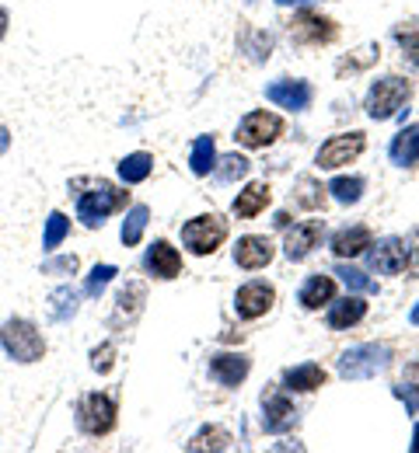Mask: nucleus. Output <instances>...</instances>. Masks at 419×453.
Masks as SVG:
<instances>
[{
    "label": "nucleus",
    "instance_id": "f704fd0d",
    "mask_svg": "<svg viewBox=\"0 0 419 453\" xmlns=\"http://www.w3.org/2000/svg\"><path fill=\"white\" fill-rule=\"evenodd\" d=\"M116 276H120V269H116V265H95V269H91V276L84 280V293H88L91 300H98V296L105 293V286L113 283Z\"/></svg>",
    "mask_w": 419,
    "mask_h": 453
},
{
    "label": "nucleus",
    "instance_id": "f3484780",
    "mask_svg": "<svg viewBox=\"0 0 419 453\" xmlns=\"http://www.w3.org/2000/svg\"><path fill=\"white\" fill-rule=\"evenodd\" d=\"M144 269L154 276V280H175L182 273V255L179 248H172L168 241H154L144 255Z\"/></svg>",
    "mask_w": 419,
    "mask_h": 453
},
{
    "label": "nucleus",
    "instance_id": "7c9ffc66",
    "mask_svg": "<svg viewBox=\"0 0 419 453\" xmlns=\"http://www.w3.org/2000/svg\"><path fill=\"white\" fill-rule=\"evenodd\" d=\"M147 220H151V210H147V206H133V210L126 213V220H122V244H126V248H136V244H140V237H144V230H147Z\"/></svg>",
    "mask_w": 419,
    "mask_h": 453
},
{
    "label": "nucleus",
    "instance_id": "a878e982",
    "mask_svg": "<svg viewBox=\"0 0 419 453\" xmlns=\"http://www.w3.org/2000/svg\"><path fill=\"white\" fill-rule=\"evenodd\" d=\"M325 185L314 178V174H300L294 181V203L300 210H325Z\"/></svg>",
    "mask_w": 419,
    "mask_h": 453
},
{
    "label": "nucleus",
    "instance_id": "7ed1b4c3",
    "mask_svg": "<svg viewBox=\"0 0 419 453\" xmlns=\"http://www.w3.org/2000/svg\"><path fill=\"white\" fill-rule=\"evenodd\" d=\"M392 363V349L384 342H363V345H353L339 356V377L343 380H370L377 373H384Z\"/></svg>",
    "mask_w": 419,
    "mask_h": 453
},
{
    "label": "nucleus",
    "instance_id": "473e14b6",
    "mask_svg": "<svg viewBox=\"0 0 419 453\" xmlns=\"http://www.w3.org/2000/svg\"><path fill=\"white\" fill-rule=\"evenodd\" d=\"M217 181H241V178H248V171H252V161L248 157H241V154H228V157H221L217 165Z\"/></svg>",
    "mask_w": 419,
    "mask_h": 453
},
{
    "label": "nucleus",
    "instance_id": "39448f33",
    "mask_svg": "<svg viewBox=\"0 0 419 453\" xmlns=\"http://www.w3.org/2000/svg\"><path fill=\"white\" fill-rule=\"evenodd\" d=\"M0 345L14 363H39L46 356V339L28 318H11L0 328Z\"/></svg>",
    "mask_w": 419,
    "mask_h": 453
},
{
    "label": "nucleus",
    "instance_id": "c756f323",
    "mask_svg": "<svg viewBox=\"0 0 419 453\" xmlns=\"http://www.w3.org/2000/svg\"><path fill=\"white\" fill-rule=\"evenodd\" d=\"M77 300H81V293L74 286H57L50 293V318L53 321H70L77 314Z\"/></svg>",
    "mask_w": 419,
    "mask_h": 453
},
{
    "label": "nucleus",
    "instance_id": "c03bdc74",
    "mask_svg": "<svg viewBox=\"0 0 419 453\" xmlns=\"http://www.w3.org/2000/svg\"><path fill=\"white\" fill-rule=\"evenodd\" d=\"M413 255H416V262L409 258V273H413V276H416V280H419V248H413Z\"/></svg>",
    "mask_w": 419,
    "mask_h": 453
},
{
    "label": "nucleus",
    "instance_id": "a211bd4d",
    "mask_svg": "<svg viewBox=\"0 0 419 453\" xmlns=\"http://www.w3.org/2000/svg\"><path fill=\"white\" fill-rule=\"evenodd\" d=\"M370 244H374V234H370L367 224L343 226V230L332 234V251H336V258H357Z\"/></svg>",
    "mask_w": 419,
    "mask_h": 453
},
{
    "label": "nucleus",
    "instance_id": "f257e3e1",
    "mask_svg": "<svg viewBox=\"0 0 419 453\" xmlns=\"http://www.w3.org/2000/svg\"><path fill=\"white\" fill-rule=\"evenodd\" d=\"M126 203H129L126 188L113 185V181H98L77 196V220L84 226H102L113 213L126 210Z\"/></svg>",
    "mask_w": 419,
    "mask_h": 453
},
{
    "label": "nucleus",
    "instance_id": "1a4fd4ad",
    "mask_svg": "<svg viewBox=\"0 0 419 453\" xmlns=\"http://www.w3.org/2000/svg\"><path fill=\"white\" fill-rule=\"evenodd\" d=\"M291 39L298 46H332L339 39V25L318 11H298L291 21Z\"/></svg>",
    "mask_w": 419,
    "mask_h": 453
},
{
    "label": "nucleus",
    "instance_id": "dca6fc26",
    "mask_svg": "<svg viewBox=\"0 0 419 453\" xmlns=\"http://www.w3.org/2000/svg\"><path fill=\"white\" fill-rule=\"evenodd\" d=\"M322 237H325V220H304V224H294L291 230H287V244H283V251H287L291 262H304V258L322 244Z\"/></svg>",
    "mask_w": 419,
    "mask_h": 453
},
{
    "label": "nucleus",
    "instance_id": "0eeeda50",
    "mask_svg": "<svg viewBox=\"0 0 419 453\" xmlns=\"http://www.w3.org/2000/svg\"><path fill=\"white\" fill-rule=\"evenodd\" d=\"M280 136H283V119L276 112H266V109L248 112L238 122V129H235V140H238L241 147H248V150H266Z\"/></svg>",
    "mask_w": 419,
    "mask_h": 453
},
{
    "label": "nucleus",
    "instance_id": "6ab92c4d",
    "mask_svg": "<svg viewBox=\"0 0 419 453\" xmlns=\"http://www.w3.org/2000/svg\"><path fill=\"white\" fill-rule=\"evenodd\" d=\"M273 203V192L266 181H248L235 199V217L238 220H255L259 213H266V206Z\"/></svg>",
    "mask_w": 419,
    "mask_h": 453
},
{
    "label": "nucleus",
    "instance_id": "72a5a7b5",
    "mask_svg": "<svg viewBox=\"0 0 419 453\" xmlns=\"http://www.w3.org/2000/svg\"><path fill=\"white\" fill-rule=\"evenodd\" d=\"M66 234H70V220L63 217L60 210H57V213H50V220H46V234H43V251H57Z\"/></svg>",
    "mask_w": 419,
    "mask_h": 453
},
{
    "label": "nucleus",
    "instance_id": "f8f14e48",
    "mask_svg": "<svg viewBox=\"0 0 419 453\" xmlns=\"http://www.w3.org/2000/svg\"><path fill=\"white\" fill-rule=\"evenodd\" d=\"M273 303H276V289L269 283H262V280H252V283H244L235 293V311H238V318H244V321L266 318L273 311Z\"/></svg>",
    "mask_w": 419,
    "mask_h": 453
},
{
    "label": "nucleus",
    "instance_id": "cd10ccee",
    "mask_svg": "<svg viewBox=\"0 0 419 453\" xmlns=\"http://www.w3.org/2000/svg\"><path fill=\"white\" fill-rule=\"evenodd\" d=\"M151 171H154V157H151L147 150H136V154H129V157H122L120 161V178L126 181V185H140V181H147Z\"/></svg>",
    "mask_w": 419,
    "mask_h": 453
},
{
    "label": "nucleus",
    "instance_id": "20e7f679",
    "mask_svg": "<svg viewBox=\"0 0 419 453\" xmlns=\"http://www.w3.org/2000/svg\"><path fill=\"white\" fill-rule=\"evenodd\" d=\"M116 422H120V404H116L113 395L91 391V395H84L77 401V429L84 436H91V440L109 436L116 429Z\"/></svg>",
    "mask_w": 419,
    "mask_h": 453
},
{
    "label": "nucleus",
    "instance_id": "4c0bfd02",
    "mask_svg": "<svg viewBox=\"0 0 419 453\" xmlns=\"http://www.w3.org/2000/svg\"><path fill=\"white\" fill-rule=\"evenodd\" d=\"M77 269H81L77 255H63V258H50V262H43V276H74Z\"/></svg>",
    "mask_w": 419,
    "mask_h": 453
},
{
    "label": "nucleus",
    "instance_id": "58836bf2",
    "mask_svg": "<svg viewBox=\"0 0 419 453\" xmlns=\"http://www.w3.org/2000/svg\"><path fill=\"white\" fill-rule=\"evenodd\" d=\"M113 366H116V345L105 342V345H98V349L91 352V370H95V373H109Z\"/></svg>",
    "mask_w": 419,
    "mask_h": 453
},
{
    "label": "nucleus",
    "instance_id": "79ce46f5",
    "mask_svg": "<svg viewBox=\"0 0 419 453\" xmlns=\"http://www.w3.org/2000/svg\"><path fill=\"white\" fill-rule=\"evenodd\" d=\"M7 147H11V133H7V126L0 122V157L7 154Z\"/></svg>",
    "mask_w": 419,
    "mask_h": 453
},
{
    "label": "nucleus",
    "instance_id": "9b49d317",
    "mask_svg": "<svg viewBox=\"0 0 419 453\" xmlns=\"http://www.w3.org/2000/svg\"><path fill=\"white\" fill-rule=\"evenodd\" d=\"M409 241L406 237H381L377 244L367 248V265L381 276H399L409 265Z\"/></svg>",
    "mask_w": 419,
    "mask_h": 453
},
{
    "label": "nucleus",
    "instance_id": "2eb2a0df",
    "mask_svg": "<svg viewBox=\"0 0 419 453\" xmlns=\"http://www.w3.org/2000/svg\"><path fill=\"white\" fill-rule=\"evenodd\" d=\"M252 373V359L244 352H213L210 356V377L221 388H238L244 377Z\"/></svg>",
    "mask_w": 419,
    "mask_h": 453
},
{
    "label": "nucleus",
    "instance_id": "ea45409f",
    "mask_svg": "<svg viewBox=\"0 0 419 453\" xmlns=\"http://www.w3.org/2000/svg\"><path fill=\"white\" fill-rule=\"evenodd\" d=\"M395 397H402L406 408H409L413 415H419V384L416 380H402V384L395 388Z\"/></svg>",
    "mask_w": 419,
    "mask_h": 453
},
{
    "label": "nucleus",
    "instance_id": "e433bc0d",
    "mask_svg": "<svg viewBox=\"0 0 419 453\" xmlns=\"http://www.w3.org/2000/svg\"><path fill=\"white\" fill-rule=\"evenodd\" d=\"M395 42L402 46L406 59L419 70V28H395Z\"/></svg>",
    "mask_w": 419,
    "mask_h": 453
},
{
    "label": "nucleus",
    "instance_id": "412c9836",
    "mask_svg": "<svg viewBox=\"0 0 419 453\" xmlns=\"http://www.w3.org/2000/svg\"><path fill=\"white\" fill-rule=\"evenodd\" d=\"M144 300H147V286L136 283V280H129V283L120 289V296H116V314H113V328H120L122 321L126 325H133L136 321V314L144 311Z\"/></svg>",
    "mask_w": 419,
    "mask_h": 453
},
{
    "label": "nucleus",
    "instance_id": "c9c22d12",
    "mask_svg": "<svg viewBox=\"0 0 419 453\" xmlns=\"http://www.w3.org/2000/svg\"><path fill=\"white\" fill-rule=\"evenodd\" d=\"M343 283L350 286V289H357V293H377V283L367 276V273H360V269H353V265H336L332 269Z\"/></svg>",
    "mask_w": 419,
    "mask_h": 453
},
{
    "label": "nucleus",
    "instance_id": "de8ad7c7",
    "mask_svg": "<svg viewBox=\"0 0 419 453\" xmlns=\"http://www.w3.org/2000/svg\"><path fill=\"white\" fill-rule=\"evenodd\" d=\"M409 321H413V325H416V328H419V303H416V307H413V314H409Z\"/></svg>",
    "mask_w": 419,
    "mask_h": 453
},
{
    "label": "nucleus",
    "instance_id": "5701e85b",
    "mask_svg": "<svg viewBox=\"0 0 419 453\" xmlns=\"http://www.w3.org/2000/svg\"><path fill=\"white\" fill-rule=\"evenodd\" d=\"M300 307L304 311H322V303H332L336 300V280L332 276H307L300 286Z\"/></svg>",
    "mask_w": 419,
    "mask_h": 453
},
{
    "label": "nucleus",
    "instance_id": "6e6552de",
    "mask_svg": "<svg viewBox=\"0 0 419 453\" xmlns=\"http://www.w3.org/2000/svg\"><path fill=\"white\" fill-rule=\"evenodd\" d=\"M367 150V136L360 129H350V133H339V136H329L318 154H314V165L322 171H336L343 165H353L360 154Z\"/></svg>",
    "mask_w": 419,
    "mask_h": 453
},
{
    "label": "nucleus",
    "instance_id": "a18cd8bd",
    "mask_svg": "<svg viewBox=\"0 0 419 453\" xmlns=\"http://www.w3.org/2000/svg\"><path fill=\"white\" fill-rule=\"evenodd\" d=\"M280 7H294V4H311V0H276Z\"/></svg>",
    "mask_w": 419,
    "mask_h": 453
},
{
    "label": "nucleus",
    "instance_id": "c85d7f7f",
    "mask_svg": "<svg viewBox=\"0 0 419 453\" xmlns=\"http://www.w3.org/2000/svg\"><path fill=\"white\" fill-rule=\"evenodd\" d=\"M363 178L360 174H339V178H332L329 181V196L336 199V203H343V206H357L360 196H363Z\"/></svg>",
    "mask_w": 419,
    "mask_h": 453
},
{
    "label": "nucleus",
    "instance_id": "aec40b11",
    "mask_svg": "<svg viewBox=\"0 0 419 453\" xmlns=\"http://www.w3.org/2000/svg\"><path fill=\"white\" fill-rule=\"evenodd\" d=\"M325 384H329V373L318 363H300V366L283 370V388L294 391V395H311V391H318Z\"/></svg>",
    "mask_w": 419,
    "mask_h": 453
},
{
    "label": "nucleus",
    "instance_id": "393cba45",
    "mask_svg": "<svg viewBox=\"0 0 419 453\" xmlns=\"http://www.w3.org/2000/svg\"><path fill=\"white\" fill-rule=\"evenodd\" d=\"M235 447V436L224 429V426H203L189 443L185 450L189 453H203V450H231Z\"/></svg>",
    "mask_w": 419,
    "mask_h": 453
},
{
    "label": "nucleus",
    "instance_id": "bb28decb",
    "mask_svg": "<svg viewBox=\"0 0 419 453\" xmlns=\"http://www.w3.org/2000/svg\"><path fill=\"white\" fill-rule=\"evenodd\" d=\"M217 165V143H213V136H196V143H192V154H189V168L196 178H206L210 171Z\"/></svg>",
    "mask_w": 419,
    "mask_h": 453
},
{
    "label": "nucleus",
    "instance_id": "a19ab883",
    "mask_svg": "<svg viewBox=\"0 0 419 453\" xmlns=\"http://www.w3.org/2000/svg\"><path fill=\"white\" fill-rule=\"evenodd\" d=\"M377 57H381V50L370 42V46H363V50H360V57L346 59V63H339V70H346V66H350V70H363V66H370V63H374Z\"/></svg>",
    "mask_w": 419,
    "mask_h": 453
},
{
    "label": "nucleus",
    "instance_id": "2f4dec72",
    "mask_svg": "<svg viewBox=\"0 0 419 453\" xmlns=\"http://www.w3.org/2000/svg\"><path fill=\"white\" fill-rule=\"evenodd\" d=\"M241 50L255 59V63H262V59H269V53H273V35H266V32H252V28H241Z\"/></svg>",
    "mask_w": 419,
    "mask_h": 453
},
{
    "label": "nucleus",
    "instance_id": "4be33fe9",
    "mask_svg": "<svg viewBox=\"0 0 419 453\" xmlns=\"http://www.w3.org/2000/svg\"><path fill=\"white\" fill-rule=\"evenodd\" d=\"M367 318V300L363 296H343V300H332L329 307V328L336 332H346Z\"/></svg>",
    "mask_w": 419,
    "mask_h": 453
},
{
    "label": "nucleus",
    "instance_id": "49530a36",
    "mask_svg": "<svg viewBox=\"0 0 419 453\" xmlns=\"http://www.w3.org/2000/svg\"><path fill=\"white\" fill-rule=\"evenodd\" d=\"M413 453H419V422H416V429H413Z\"/></svg>",
    "mask_w": 419,
    "mask_h": 453
},
{
    "label": "nucleus",
    "instance_id": "37998d69",
    "mask_svg": "<svg viewBox=\"0 0 419 453\" xmlns=\"http://www.w3.org/2000/svg\"><path fill=\"white\" fill-rule=\"evenodd\" d=\"M7 25H11V18H7V11L0 7V42H4V35H7Z\"/></svg>",
    "mask_w": 419,
    "mask_h": 453
},
{
    "label": "nucleus",
    "instance_id": "f03ea898",
    "mask_svg": "<svg viewBox=\"0 0 419 453\" xmlns=\"http://www.w3.org/2000/svg\"><path fill=\"white\" fill-rule=\"evenodd\" d=\"M409 98H413V84L406 77H381L370 84L363 109L374 122H388L409 105Z\"/></svg>",
    "mask_w": 419,
    "mask_h": 453
},
{
    "label": "nucleus",
    "instance_id": "9d476101",
    "mask_svg": "<svg viewBox=\"0 0 419 453\" xmlns=\"http://www.w3.org/2000/svg\"><path fill=\"white\" fill-rule=\"evenodd\" d=\"M298 426V408L287 397V388H266L262 391V429L280 436Z\"/></svg>",
    "mask_w": 419,
    "mask_h": 453
},
{
    "label": "nucleus",
    "instance_id": "b1692460",
    "mask_svg": "<svg viewBox=\"0 0 419 453\" xmlns=\"http://www.w3.org/2000/svg\"><path fill=\"white\" fill-rule=\"evenodd\" d=\"M388 157L399 168H416L419 165V126H406L392 143H388Z\"/></svg>",
    "mask_w": 419,
    "mask_h": 453
},
{
    "label": "nucleus",
    "instance_id": "423d86ee",
    "mask_svg": "<svg viewBox=\"0 0 419 453\" xmlns=\"http://www.w3.org/2000/svg\"><path fill=\"white\" fill-rule=\"evenodd\" d=\"M228 234H231V226L221 213H199L182 226V244L203 258V255H213L228 241Z\"/></svg>",
    "mask_w": 419,
    "mask_h": 453
},
{
    "label": "nucleus",
    "instance_id": "ddd939ff",
    "mask_svg": "<svg viewBox=\"0 0 419 453\" xmlns=\"http://www.w3.org/2000/svg\"><path fill=\"white\" fill-rule=\"evenodd\" d=\"M273 258H276V248H273V241L266 234H244L235 244V265L238 269L255 273V269H266Z\"/></svg>",
    "mask_w": 419,
    "mask_h": 453
},
{
    "label": "nucleus",
    "instance_id": "4468645a",
    "mask_svg": "<svg viewBox=\"0 0 419 453\" xmlns=\"http://www.w3.org/2000/svg\"><path fill=\"white\" fill-rule=\"evenodd\" d=\"M266 98H269L273 105H280V109L304 112V109L311 105V98H314V88H311L307 81H291V77H283V81H273V84L266 88Z\"/></svg>",
    "mask_w": 419,
    "mask_h": 453
}]
</instances>
